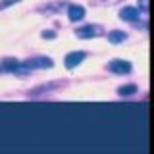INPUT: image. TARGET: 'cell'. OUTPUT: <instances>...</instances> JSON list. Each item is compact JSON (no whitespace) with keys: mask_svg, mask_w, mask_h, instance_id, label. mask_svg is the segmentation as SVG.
I'll return each instance as SVG.
<instances>
[{"mask_svg":"<svg viewBox=\"0 0 154 154\" xmlns=\"http://www.w3.org/2000/svg\"><path fill=\"white\" fill-rule=\"evenodd\" d=\"M108 38H110V42H114V45H116V42H122L123 38H125V33L123 31H112L108 35Z\"/></svg>","mask_w":154,"mask_h":154,"instance_id":"8992f818","label":"cell"},{"mask_svg":"<svg viewBox=\"0 0 154 154\" xmlns=\"http://www.w3.org/2000/svg\"><path fill=\"white\" fill-rule=\"evenodd\" d=\"M83 60H85L83 52H69V54L66 56V67H67V69H73V67L79 66Z\"/></svg>","mask_w":154,"mask_h":154,"instance_id":"6da1fadb","label":"cell"},{"mask_svg":"<svg viewBox=\"0 0 154 154\" xmlns=\"http://www.w3.org/2000/svg\"><path fill=\"white\" fill-rule=\"evenodd\" d=\"M119 17L125 19V21H137V19H139V10L127 6V8H123L122 12H119Z\"/></svg>","mask_w":154,"mask_h":154,"instance_id":"3957f363","label":"cell"},{"mask_svg":"<svg viewBox=\"0 0 154 154\" xmlns=\"http://www.w3.org/2000/svg\"><path fill=\"white\" fill-rule=\"evenodd\" d=\"M100 33V27H96V25H87L83 29H79L77 31V37H81V38H91V37H96Z\"/></svg>","mask_w":154,"mask_h":154,"instance_id":"277c9868","label":"cell"},{"mask_svg":"<svg viewBox=\"0 0 154 154\" xmlns=\"http://www.w3.org/2000/svg\"><path fill=\"white\" fill-rule=\"evenodd\" d=\"M17 66H19V64H17L16 60H8V64L4 66V67H6V69H14V67H17Z\"/></svg>","mask_w":154,"mask_h":154,"instance_id":"ba28073f","label":"cell"},{"mask_svg":"<svg viewBox=\"0 0 154 154\" xmlns=\"http://www.w3.org/2000/svg\"><path fill=\"white\" fill-rule=\"evenodd\" d=\"M135 91H137V87H135V85H125V87H119V94H125V96H127V94H133L135 93Z\"/></svg>","mask_w":154,"mask_h":154,"instance_id":"52a82bcc","label":"cell"},{"mask_svg":"<svg viewBox=\"0 0 154 154\" xmlns=\"http://www.w3.org/2000/svg\"><path fill=\"white\" fill-rule=\"evenodd\" d=\"M110 69L114 73H129L131 71V64L129 62H123V60H112L110 62Z\"/></svg>","mask_w":154,"mask_h":154,"instance_id":"7a4b0ae2","label":"cell"},{"mask_svg":"<svg viewBox=\"0 0 154 154\" xmlns=\"http://www.w3.org/2000/svg\"><path fill=\"white\" fill-rule=\"evenodd\" d=\"M67 16H69L71 21H79V19L85 17V8L83 6H69V10H67Z\"/></svg>","mask_w":154,"mask_h":154,"instance_id":"5b68a950","label":"cell"}]
</instances>
